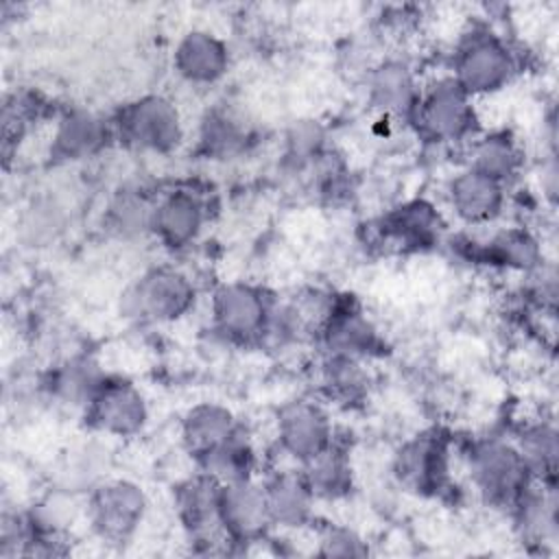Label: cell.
Returning a JSON list of instances; mask_svg holds the SVG:
<instances>
[{"instance_id":"1","label":"cell","mask_w":559,"mask_h":559,"mask_svg":"<svg viewBox=\"0 0 559 559\" xmlns=\"http://www.w3.org/2000/svg\"><path fill=\"white\" fill-rule=\"evenodd\" d=\"M520 72V52L489 24L461 31L450 61V76L476 100L500 94Z\"/></svg>"},{"instance_id":"2","label":"cell","mask_w":559,"mask_h":559,"mask_svg":"<svg viewBox=\"0 0 559 559\" xmlns=\"http://www.w3.org/2000/svg\"><path fill=\"white\" fill-rule=\"evenodd\" d=\"M467 478L476 496L493 509L511 511L537 483L513 439L485 435L463 448Z\"/></svg>"},{"instance_id":"3","label":"cell","mask_w":559,"mask_h":559,"mask_svg":"<svg viewBox=\"0 0 559 559\" xmlns=\"http://www.w3.org/2000/svg\"><path fill=\"white\" fill-rule=\"evenodd\" d=\"M114 144L140 155H170L186 140L179 105L157 92L124 100L109 114Z\"/></svg>"},{"instance_id":"4","label":"cell","mask_w":559,"mask_h":559,"mask_svg":"<svg viewBox=\"0 0 559 559\" xmlns=\"http://www.w3.org/2000/svg\"><path fill=\"white\" fill-rule=\"evenodd\" d=\"M199 301L194 277L173 262L144 269L120 295V317L144 325H168L186 319Z\"/></svg>"},{"instance_id":"5","label":"cell","mask_w":559,"mask_h":559,"mask_svg":"<svg viewBox=\"0 0 559 559\" xmlns=\"http://www.w3.org/2000/svg\"><path fill=\"white\" fill-rule=\"evenodd\" d=\"M277 299L262 284L223 282L210 295V328L227 345L260 347Z\"/></svg>"},{"instance_id":"6","label":"cell","mask_w":559,"mask_h":559,"mask_svg":"<svg viewBox=\"0 0 559 559\" xmlns=\"http://www.w3.org/2000/svg\"><path fill=\"white\" fill-rule=\"evenodd\" d=\"M90 533L107 546L131 544L148 515V496L144 487L131 478L107 476L96 483L83 502Z\"/></svg>"},{"instance_id":"7","label":"cell","mask_w":559,"mask_h":559,"mask_svg":"<svg viewBox=\"0 0 559 559\" xmlns=\"http://www.w3.org/2000/svg\"><path fill=\"white\" fill-rule=\"evenodd\" d=\"M408 124L421 140L439 146L472 142L480 133L476 100L450 74L421 87Z\"/></svg>"},{"instance_id":"8","label":"cell","mask_w":559,"mask_h":559,"mask_svg":"<svg viewBox=\"0 0 559 559\" xmlns=\"http://www.w3.org/2000/svg\"><path fill=\"white\" fill-rule=\"evenodd\" d=\"M391 474L417 498H443L454 483L452 437L441 428H426L404 439L393 452Z\"/></svg>"},{"instance_id":"9","label":"cell","mask_w":559,"mask_h":559,"mask_svg":"<svg viewBox=\"0 0 559 559\" xmlns=\"http://www.w3.org/2000/svg\"><path fill=\"white\" fill-rule=\"evenodd\" d=\"M81 419L92 437L124 441L144 432L151 408L144 391L133 380L105 373L81 408Z\"/></svg>"},{"instance_id":"10","label":"cell","mask_w":559,"mask_h":559,"mask_svg":"<svg viewBox=\"0 0 559 559\" xmlns=\"http://www.w3.org/2000/svg\"><path fill=\"white\" fill-rule=\"evenodd\" d=\"M210 218V192L192 181L175 183L157 192L151 238L168 253H183L201 240Z\"/></svg>"},{"instance_id":"11","label":"cell","mask_w":559,"mask_h":559,"mask_svg":"<svg viewBox=\"0 0 559 559\" xmlns=\"http://www.w3.org/2000/svg\"><path fill=\"white\" fill-rule=\"evenodd\" d=\"M221 483L197 469L173 487V511L194 552H234L218 524Z\"/></svg>"},{"instance_id":"12","label":"cell","mask_w":559,"mask_h":559,"mask_svg":"<svg viewBox=\"0 0 559 559\" xmlns=\"http://www.w3.org/2000/svg\"><path fill=\"white\" fill-rule=\"evenodd\" d=\"M314 343L328 356L371 360L384 354V336L352 293H334L330 308L314 334Z\"/></svg>"},{"instance_id":"13","label":"cell","mask_w":559,"mask_h":559,"mask_svg":"<svg viewBox=\"0 0 559 559\" xmlns=\"http://www.w3.org/2000/svg\"><path fill=\"white\" fill-rule=\"evenodd\" d=\"M445 221L428 199H406L369 223V240L400 253H424L441 245Z\"/></svg>"},{"instance_id":"14","label":"cell","mask_w":559,"mask_h":559,"mask_svg":"<svg viewBox=\"0 0 559 559\" xmlns=\"http://www.w3.org/2000/svg\"><path fill=\"white\" fill-rule=\"evenodd\" d=\"M273 437L275 450L299 467L323 452L336 439V432L323 402L293 397L275 411Z\"/></svg>"},{"instance_id":"15","label":"cell","mask_w":559,"mask_h":559,"mask_svg":"<svg viewBox=\"0 0 559 559\" xmlns=\"http://www.w3.org/2000/svg\"><path fill=\"white\" fill-rule=\"evenodd\" d=\"M218 524L234 552L269 542L273 522L269 515L264 485L258 476L221 485Z\"/></svg>"},{"instance_id":"16","label":"cell","mask_w":559,"mask_h":559,"mask_svg":"<svg viewBox=\"0 0 559 559\" xmlns=\"http://www.w3.org/2000/svg\"><path fill=\"white\" fill-rule=\"evenodd\" d=\"M452 245H456L461 258L472 264L522 273L528 277L546 264L542 238L526 225H507L483 240L463 238L452 240Z\"/></svg>"},{"instance_id":"17","label":"cell","mask_w":559,"mask_h":559,"mask_svg":"<svg viewBox=\"0 0 559 559\" xmlns=\"http://www.w3.org/2000/svg\"><path fill=\"white\" fill-rule=\"evenodd\" d=\"M109 144H114L109 116L74 105L55 116L48 159L55 166H72L98 157Z\"/></svg>"},{"instance_id":"18","label":"cell","mask_w":559,"mask_h":559,"mask_svg":"<svg viewBox=\"0 0 559 559\" xmlns=\"http://www.w3.org/2000/svg\"><path fill=\"white\" fill-rule=\"evenodd\" d=\"M170 68L186 85L212 87L229 74L231 48L210 28H190L175 41Z\"/></svg>"},{"instance_id":"19","label":"cell","mask_w":559,"mask_h":559,"mask_svg":"<svg viewBox=\"0 0 559 559\" xmlns=\"http://www.w3.org/2000/svg\"><path fill=\"white\" fill-rule=\"evenodd\" d=\"M445 201L465 227H487L504 214L509 188L465 164L448 179Z\"/></svg>"},{"instance_id":"20","label":"cell","mask_w":559,"mask_h":559,"mask_svg":"<svg viewBox=\"0 0 559 559\" xmlns=\"http://www.w3.org/2000/svg\"><path fill=\"white\" fill-rule=\"evenodd\" d=\"M194 140V148L203 159L229 162L253 146L255 129L245 109L225 100L203 111Z\"/></svg>"},{"instance_id":"21","label":"cell","mask_w":559,"mask_h":559,"mask_svg":"<svg viewBox=\"0 0 559 559\" xmlns=\"http://www.w3.org/2000/svg\"><path fill=\"white\" fill-rule=\"evenodd\" d=\"M421 87L413 66L402 57H384L367 68V103L386 118L411 122Z\"/></svg>"},{"instance_id":"22","label":"cell","mask_w":559,"mask_h":559,"mask_svg":"<svg viewBox=\"0 0 559 559\" xmlns=\"http://www.w3.org/2000/svg\"><path fill=\"white\" fill-rule=\"evenodd\" d=\"M155 188L138 181L118 186L105 201L100 212V229L116 242H135L151 238L153 207L157 201Z\"/></svg>"},{"instance_id":"23","label":"cell","mask_w":559,"mask_h":559,"mask_svg":"<svg viewBox=\"0 0 559 559\" xmlns=\"http://www.w3.org/2000/svg\"><path fill=\"white\" fill-rule=\"evenodd\" d=\"M245 424L223 402L203 400L192 404L179 421V441L192 463H201L210 452L231 439Z\"/></svg>"},{"instance_id":"24","label":"cell","mask_w":559,"mask_h":559,"mask_svg":"<svg viewBox=\"0 0 559 559\" xmlns=\"http://www.w3.org/2000/svg\"><path fill=\"white\" fill-rule=\"evenodd\" d=\"M273 528L301 531L314 522V502L301 469L297 465L273 469L262 478Z\"/></svg>"},{"instance_id":"25","label":"cell","mask_w":559,"mask_h":559,"mask_svg":"<svg viewBox=\"0 0 559 559\" xmlns=\"http://www.w3.org/2000/svg\"><path fill=\"white\" fill-rule=\"evenodd\" d=\"M518 539L531 550L542 552L555 546L559 533L557 520V485L535 483L522 500L509 511Z\"/></svg>"},{"instance_id":"26","label":"cell","mask_w":559,"mask_h":559,"mask_svg":"<svg viewBox=\"0 0 559 559\" xmlns=\"http://www.w3.org/2000/svg\"><path fill=\"white\" fill-rule=\"evenodd\" d=\"M317 500L336 502L354 491V465L345 441L338 437L314 459L299 465Z\"/></svg>"},{"instance_id":"27","label":"cell","mask_w":559,"mask_h":559,"mask_svg":"<svg viewBox=\"0 0 559 559\" xmlns=\"http://www.w3.org/2000/svg\"><path fill=\"white\" fill-rule=\"evenodd\" d=\"M467 166L511 188L524 170V151L509 131L478 133L469 142Z\"/></svg>"},{"instance_id":"28","label":"cell","mask_w":559,"mask_h":559,"mask_svg":"<svg viewBox=\"0 0 559 559\" xmlns=\"http://www.w3.org/2000/svg\"><path fill=\"white\" fill-rule=\"evenodd\" d=\"M107 371L87 356H74L55 365L41 380V391L57 404L83 408Z\"/></svg>"},{"instance_id":"29","label":"cell","mask_w":559,"mask_h":559,"mask_svg":"<svg viewBox=\"0 0 559 559\" xmlns=\"http://www.w3.org/2000/svg\"><path fill=\"white\" fill-rule=\"evenodd\" d=\"M524 463L533 478L542 485H557V461H559V437L552 419L539 417L522 424L513 437Z\"/></svg>"},{"instance_id":"30","label":"cell","mask_w":559,"mask_h":559,"mask_svg":"<svg viewBox=\"0 0 559 559\" xmlns=\"http://www.w3.org/2000/svg\"><path fill=\"white\" fill-rule=\"evenodd\" d=\"M197 469L205 472L221 485L255 478L260 469V454L247 426H242L231 439H227L223 445L210 452L201 463H197Z\"/></svg>"},{"instance_id":"31","label":"cell","mask_w":559,"mask_h":559,"mask_svg":"<svg viewBox=\"0 0 559 559\" xmlns=\"http://www.w3.org/2000/svg\"><path fill=\"white\" fill-rule=\"evenodd\" d=\"M70 223V207L59 194L41 192L33 197L20 214V236L31 247L57 242Z\"/></svg>"},{"instance_id":"32","label":"cell","mask_w":559,"mask_h":559,"mask_svg":"<svg viewBox=\"0 0 559 559\" xmlns=\"http://www.w3.org/2000/svg\"><path fill=\"white\" fill-rule=\"evenodd\" d=\"M319 380L328 400L345 406L362 402L371 384L365 360L347 358V356H328V354H323Z\"/></svg>"},{"instance_id":"33","label":"cell","mask_w":559,"mask_h":559,"mask_svg":"<svg viewBox=\"0 0 559 559\" xmlns=\"http://www.w3.org/2000/svg\"><path fill=\"white\" fill-rule=\"evenodd\" d=\"M328 153V131L319 120L301 118L286 129L282 157L290 170H312Z\"/></svg>"},{"instance_id":"34","label":"cell","mask_w":559,"mask_h":559,"mask_svg":"<svg viewBox=\"0 0 559 559\" xmlns=\"http://www.w3.org/2000/svg\"><path fill=\"white\" fill-rule=\"evenodd\" d=\"M50 105L48 100L31 90V87H17L11 94L4 96V105H2V144H4V153L9 155V151L26 138L28 129L33 127L35 120L44 118L48 114Z\"/></svg>"},{"instance_id":"35","label":"cell","mask_w":559,"mask_h":559,"mask_svg":"<svg viewBox=\"0 0 559 559\" xmlns=\"http://www.w3.org/2000/svg\"><path fill=\"white\" fill-rule=\"evenodd\" d=\"M109 469V452L107 445H103L96 439L83 441L79 445H74L68 456L66 463L61 467V478H63V487L68 491H90L96 483H100L103 478H107Z\"/></svg>"},{"instance_id":"36","label":"cell","mask_w":559,"mask_h":559,"mask_svg":"<svg viewBox=\"0 0 559 559\" xmlns=\"http://www.w3.org/2000/svg\"><path fill=\"white\" fill-rule=\"evenodd\" d=\"M314 555L319 557H341V559H360L369 555V542L349 524L341 522H321L314 526Z\"/></svg>"}]
</instances>
